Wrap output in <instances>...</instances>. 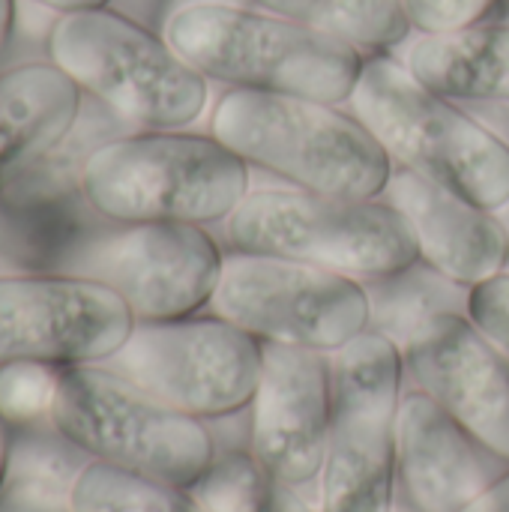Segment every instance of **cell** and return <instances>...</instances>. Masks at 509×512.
<instances>
[{"instance_id":"cell-1","label":"cell","mask_w":509,"mask_h":512,"mask_svg":"<svg viewBox=\"0 0 509 512\" xmlns=\"http://www.w3.org/2000/svg\"><path fill=\"white\" fill-rule=\"evenodd\" d=\"M165 39L228 90L351 102L366 51L249 3L189 0L165 21Z\"/></svg>"},{"instance_id":"cell-2","label":"cell","mask_w":509,"mask_h":512,"mask_svg":"<svg viewBox=\"0 0 509 512\" xmlns=\"http://www.w3.org/2000/svg\"><path fill=\"white\" fill-rule=\"evenodd\" d=\"M210 135L249 168L315 195L372 201L387 192L396 171L390 153L351 111L303 96L225 90L213 105Z\"/></svg>"},{"instance_id":"cell-3","label":"cell","mask_w":509,"mask_h":512,"mask_svg":"<svg viewBox=\"0 0 509 512\" xmlns=\"http://www.w3.org/2000/svg\"><path fill=\"white\" fill-rule=\"evenodd\" d=\"M249 192L252 168L216 135L189 129L123 132L81 174L84 204L114 225H225Z\"/></svg>"},{"instance_id":"cell-4","label":"cell","mask_w":509,"mask_h":512,"mask_svg":"<svg viewBox=\"0 0 509 512\" xmlns=\"http://www.w3.org/2000/svg\"><path fill=\"white\" fill-rule=\"evenodd\" d=\"M348 105L399 168L492 213L509 204L507 138L426 87L408 63L387 54L366 57Z\"/></svg>"},{"instance_id":"cell-5","label":"cell","mask_w":509,"mask_h":512,"mask_svg":"<svg viewBox=\"0 0 509 512\" xmlns=\"http://www.w3.org/2000/svg\"><path fill=\"white\" fill-rule=\"evenodd\" d=\"M45 51L84 96L135 129H186L210 99V81L165 33L111 6L57 15Z\"/></svg>"},{"instance_id":"cell-6","label":"cell","mask_w":509,"mask_h":512,"mask_svg":"<svg viewBox=\"0 0 509 512\" xmlns=\"http://www.w3.org/2000/svg\"><path fill=\"white\" fill-rule=\"evenodd\" d=\"M234 252L279 255L378 282L420 261L408 219L384 198L351 201L303 189H252L225 222Z\"/></svg>"},{"instance_id":"cell-7","label":"cell","mask_w":509,"mask_h":512,"mask_svg":"<svg viewBox=\"0 0 509 512\" xmlns=\"http://www.w3.org/2000/svg\"><path fill=\"white\" fill-rule=\"evenodd\" d=\"M48 423L93 462L183 489L219 453L204 420L165 405L105 363L60 369Z\"/></svg>"},{"instance_id":"cell-8","label":"cell","mask_w":509,"mask_h":512,"mask_svg":"<svg viewBox=\"0 0 509 512\" xmlns=\"http://www.w3.org/2000/svg\"><path fill=\"white\" fill-rule=\"evenodd\" d=\"M402 348L369 330L333 354V420L321 471V512H393L399 501Z\"/></svg>"},{"instance_id":"cell-9","label":"cell","mask_w":509,"mask_h":512,"mask_svg":"<svg viewBox=\"0 0 509 512\" xmlns=\"http://www.w3.org/2000/svg\"><path fill=\"white\" fill-rule=\"evenodd\" d=\"M225 249L210 228L186 222H96L57 261L54 273L114 288L138 324L189 318L210 309Z\"/></svg>"},{"instance_id":"cell-10","label":"cell","mask_w":509,"mask_h":512,"mask_svg":"<svg viewBox=\"0 0 509 512\" xmlns=\"http://www.w3.org/2000/svg\"><path fill=\"white\" fill-rule=\"evenodd\" d=\"M210 312L258 342L321 354H339L372 327L363 282L315 264L234 249L225 255Z\"/></svg>"},{"instance_id":"cell-11","label":"cell","mask_w":509,"mask_h":512,"mask_svg":"<svg viewBox=\"0 0 509 512\" xmlns=\"http://www.w3.org/2000/svg\"><path fill=\"white\" fill-rule=\"evenodd\" d=\"M165 405L210 420L252 408L264 342L216 312L135 324L129 342L105 363Z\"/></svg>"},{"instance_id":"cell-12","label":"cell","mask_w":509,"mask_h":512,"mask_svg":"<svg viewBox=\"0 0 509 512\" xmlns=\"http://www.w3.org/2000/svg\"><path fill=\"white\" fill-rule=\"evenodd\" d=\"M135 324L126 300L96 279L0 273V363L99 366L120 354Z\"/></svg>"},{"instance_id":"cell-13","label":"cell","mask_w":509,"mask_h":512,"mask_svg":"<svg viewBox=\"0 0 509 512\" xmlns=\"http://www.w3.org/2000/svg\"><path fill=\"white\" fill-rule=\"evenodd\" d=\"M333 420V354L264 342L249 450L288 489L321 483Z\"/></svg>"},{"instance_id":"cell-14","label":"cell","mask_w":509,"mask_h":512,"mask_svg":"<svg viewBox=\"0 0 509 512\" xmlns=\"http://www.w3.org/2000/svg\"><path fill=\"white\" fill-rule=\"evenodd\" d=\"M402 354L414 387L509 462V360L480 327L468 315H438L408 339Z\"/></svg>"},{"instance_id":"cell-15","label":"cell","mask_w":509,"mask_h":512,"mask_svg":"<svg viewBox=\"0 0 509 512\" xmlns=\"http://www.w3.org/2000/svg\"><path fill=\"white\" fill-rule=\"evenodd\" d=\"M509 462L483 447L429 393L405 390L399 405V495L417 512H465Z\"/></svg>"},{"instance_id":"cell-16","label":"cell","mask_w":509,"mask_h":512,"mask_svg":"<svg viewBox=\"0 0 509 512\" xmlns=\"http://www.w3.org/2000/svg\"><path fill=\"white\" fill-rule=\"evenodd\" d=\"M381 198L408 219L420 261L462 288H477L509 270V234L498 213L399 165Z\"/></svg>"},{"instance_id":"cell-17","label":"cell","mask_w":509,"mask_h":512,"mask_svg":"<svg viewBox=\"0 0 509 512\" xmlns=\"http://www.w3.org/2000/svg\"><path fill=\"white\" fill-rule=\"evenodd\" d=\"M84 108V90L51 60H27L0 72V198L51 147Z\"/></svg>"},{"instance_id":"cell-18","label":"cell","mask_w":509,"mask_h":512,"mask_svg":"<svg viewBox=\"0 0 509 512\" xmlns=\"http://www.w3.org/2000/svg\"><path fill=\"white\" fill-rule=\"evenodd\" d=\"M408 69L456 102H509V21L423 36L408 51Z\"/></svg>"},{"instance_id":"cell-19","label":"cell","mask_w":509,"mask_h":512,"mask_svg":"<svg viewBox=\"0 0 509 512\" xmlns=\"http://www.w3.org/2000/svg\"><path fill=\"white\" fill-rule=\"evenodd\" d=\"M90 459L48 420L12 426L9 474L0 489V512H72L69 492Z\"/></svg>"},{"instance_id":"cell-20","label":"cell","mask_w":509,"mask_h":512,"mask_svg":"<svg viewBox=\"0 0 509 512\" xmlns=\"http://www.w3.org/2000/svg\"><path fill=\"white\" fill-rule=\"evenodd\" d=\"M123 120L114 117L102 102L84 96V108L72 132L51 147L42 159H36L0 198V207L21 210L39 204H63L81 198V174L87 159L105 141L123 135L117 126Z\"/></svg>"},{"instance_id":"cell-21","label":"cell","mask_w":509,"mask_h":512,"mask_svg":"<svg viewBox=\"0 0 509 512\" xmlns=\"http://www.w3.org/2000/svg\"><path fill=\"white\" fill-rule=\"evenodd\" d=\"M372 303V327L375 333L393 339L399 348L438 315H468V294L459 282L447 279L426 261L393 273L378 282H366Z\"/></svg>"},{"instance_id":"cell-22","label":"cell","mask_w":509,"mask_h":512,"mask_svg":"<svg viewBox=\"0 0 509 512\" xmlns=\"http://www.w3.org/2000/svg\"><path fill=\"white\" fill-rule=\"evenodd\" d=\"M318 33L351 42L366 54H384L411 33L402 0H243Z\"/></svg>"},{"instance_id":"cell-23","label":"cell","mask_w":509,"mask_h":512,"mask_svg":"<svg viewBox=\"0 0 509 512\" xmlns=\"http://www.w3.org/2000/svg\"><path fill=\"white\" fill-rule=\"evenodd\" d=\"M69 504L72 512H207L183 486L93 459L75 477Z\"/></svg>"},{"instance_id":"cell-24","label":"cell","mask_w":509,"mask_h":512,"mask_svg":"<svg viewBox=\"0 0 509 512\" xmlns=\"http://www.w3.org/2000/svg\"><path fill=\"white\" fill-rule=\"evenodd\" d=\"M273 480L252 450L216 453L210 468L189 486L207 512H264Z\"/></svg>"},{"instance_id":"cell-25","label":"cell","mask_w":509,"mask_h":512,"mask_svg":"<svg viewBox=\"0 0 509 512\" xmlns=\"http://www.w3.org/2000/svg\"><path fill=\"white\" fill-rule=\"evenodd\" d=\"M60 369L42 363H0V417L9 426L45 423Z\"/></svg>"},{"instance_id":"cell-26","label":"cell","mask_w":509,"mask_h":512,"mask_svg":"<svg viewBox=\"0 0 509 512\" xmlns=\"http://www.w3.org/2000/svg\"><path fill=\"white\" fill-rule=\"evenodd\" d=\"M501 0H402L411 30L423 36H447L480 27L495 18Z\"/></svg>"},{"instance_id":"cell-27","label":"cell","mask_w":509,"mask_h":512,"mask_svg":"<svg viewBox=\"0 0 509 512\" xmlns=\"http://www.w3.org/2000/svg\"><path fill=\"white\" fill-rule=\"evenodd\" d=\"M468 318L480 327V333L509 360V270L471 288L468 294Z\"/></svg>"},{"instance_id":"cell-28","label":"cell","mask_w":509,"mask_h":512,"mask_svg":"<svg viewBox=\"0 0 509 512\" xmlns=\"http://www.w3.org/2000/svg\"><path fill=\"white\" fill-rule=\"evenodd\" d=\"M264 512H315L306 498L297 492V489H288V486H279L273 483L270 486V495H267V504H264Z\"/></svg>"},{"instance_id":"cell-29","label":"cell","mask_w":509,"mask_h":512,"mask_svg":"<svg viewBox=\"0 0 509 512\" xmlns=\"http://www.w3.org/2000/svg\"><path fill=\"white\" fill-rule=\"evenodd\" d=\"M465 512H509V471Z\"/></svg>"},{"instance_id":"cell-30","label":"cell","mask_w":509,"mask_h":512,"mask_svg":"<svg viewBox=\"0 0 509 512\" xmlns=\"http://www.w3.org/2000/svg\"><path fill=\"white\" fill-rule=\"evenodd\" d=\"M57 15H66V12H81V9H99V6H108L111 0H33Z\"/></svg>"},{"instance_id":"cell-31","label":"cell","mask_w":509,"mask_h":512,"mask_svg":"<svg viewBox=\"0 0 509 512\" xmlns=\"http://www.w3.org/2000/svg\"><path fill=\"white\" fill-rule=\"evenodd\" d=\"M9 453H12V426L0 417V489L9 474Z\"/></svg>"},{"instance_id":"cell-32","label":"cell","mask_w":509,"mask_h":512,"mask_svg":"<svg viewBox=\"0 0 509 512\" xmlns=\"http://www.w3.org/2000/svg\"><path fill=\"white\" fill-rule=\"evenodd\" d=\"M15 30V0H0V51Z\"/></svg>"},{"instance_id":"cell-33","label":"cell","mask_w":509,"mask_h":512,"mask_svg":"<svg viewBox=\"0 0 509 512\" xmlns=\"http://www.w3.org/2000/svg\"><path fill=\"white\" fill-rule=\"evenodd\" d=\"M492 21H509V0H501V3H498V12H495Z\"/></svg>"},{"instance_id":"cell-34","label":"cell","mask_w":509,"mask_h":512,"mask_svg":"<svg viewBox=\"0 0 509 512\" xmlns=\"http://www.w3.org/2000/svg\"><path fill=\"white\" fill-rule=\"evenodd\" d=\"M393 512H417V510H414V507H411V504H408V501H405V498L399 495V501H396V510H393Z\"/></svg>"},{"instance_id":"cell-35","label":"cell","mask_w":509,"mask_h":512,"mask_svg":"<svg viewBox=\"0 0 509 512\" xmlns=\"http://www.w3.org/2000/svg\"><path fill=\"white\" fill-rule=\"evenodd\" d=\"M225 3H234V0H225ZM237 3H243V0H237Z\"/></svg>"}]
</instances>
